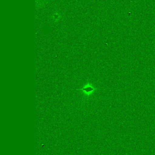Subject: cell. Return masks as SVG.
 <instances>
[{"instance_id":"1","label":"cell","mask_w":155,"mask_h":155,"mask_svg":"<svg viewBox=\"0 0 155 155\" xmlns=\"http://www.w3.org/2000/svg\"><path fill=\"white\" fill-rule=\"evenodd\" d=\"M76 90L82 91L84 95V98L88 99L95 91L99 90V89L95 87L92 83L87 82L86 84H85L83 87L79 89H76Z\"/></svg>"}]
</instances>
